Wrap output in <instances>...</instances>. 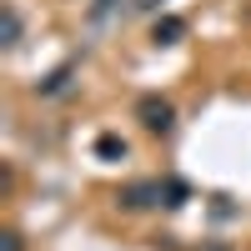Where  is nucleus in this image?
<instances>
[{"mask_svg": "<svg viewBox=\"0 0 251 251\" xmlns=\"http://www.w3.org/2000/svg\"><path fill=\"white\" fill-rule=\"evenodd\" d=\"M96 156H100V161H121V156H126V141H121V136H100V141H96Z\"/></svg>", "mask_w": 251, "mask_h": 251, "instance_id": "4", "label": "nucleus"}, {"mask_svg": "<svg viewBox=\"0 0 251 251\" xmlns=\"http://www.w3.org/2000/svg\"><path fill=\"white\" fill-rule=\"evenodd\" d=\"M5 251H20V236H5Z\"/></svg>", "mask_w": 251, "mask_h": 251, "instance_id": "6", "label": "nucleus"}, {"mask_svg": "<svg viewBox=\"0 0 251 251\" xmlns=\"http://www.w3.org/2000/svg\"><path fill=\"white\" fill-rule=\"evenodd\" d=\"M181 35H186V20H176V15L156 20V30H151V40H156V46H176Z\"/></svg>", "mask_w": 251, "mask_h": 251, "instance_id": "3", "label": "nucleus"}, {"mask_svg": "<svg viewBox=\"0 0 251 251\" xmlns=\"http://www.w3.org/2000/svg\"><path fill=\"white\" fill-rule=\"evenodd\" d=\"M136 116H141V126H146L151 136H166V131L176 126V111H171V100H161V96H141Z\"/></svg>", "mask_w": 251, "mask_h": 251, "instance_id": "1", "label": "nucleus"}, {"mask_svg": "<svg viewBox=\"0 0 251 251\" xmlns=\"http://www.w3.org/2000/svg\"><path fill=\"white\" fill-rule=\"evenodd\" d=\"M15 40H20V15L5 10V46H15Z\"/></svg>", "mask_w": 251, "mask_h": 251, "instance_id": "5", "label": "nucleus"}, {"mask_svg": "<svg viewBox=\"0 0 251 251\" xmlns=\"http://www.w3.org/2000/svg\"><path fill=\"white\" fill-rule=\"evenodd\" d=\"M166 201V181H136L121 191V206H131V211H146V206Z\"/></svg>", "mask_w": 251, "mask_h": 251, "instance_id": "2", "label": "nucleus"}]
</instances>
